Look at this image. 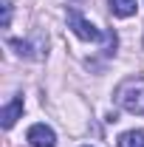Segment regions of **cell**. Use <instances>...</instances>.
Segmentation results:
<instances>
[{
    "label": "cell",
    "mask_w": 144,
    "mask_h": 147,
    "mask_svg": "<svg viewBox=\"0 0 144 147\" xmlns=\"http://www.w3.org/2000/svg\"><path fill=\"white\" fill-rule=\"evenodd\" d=\"M116 105L124 108L127 113L144 116V79L141 76H130L116 88Z\"/></svg>",
    "instance_id": "cell-1"
},
{
    "label": "cell",
    "mask_w": 144,
    "mask_h": 147,
    "mask_svg": "<svg viewBox=\"0 0 144 147\" xmlns=\"http://www.w3.org/2000/svg\"><path fill=\"white\" fill-rule=\"evenodd\" d=\"M68 28H71L79 40H85V42H96V40H102V31H99L90 20L82 17L79 9H68Z\"/></svg>",
    "instance_id": "cell-2"
},
{
    "label": "cell",
    "mask_w": 144,
    "mask_h": 147,
    "mask_svg": "<svg viewBox=\"0 0 144 147\" xmlns=\"http://www.w3.org/2000/svg\"><path fill=\"white\" fill-rule=\"evenodd\" d=\"M26 139H28L31 147H54L57 144V136L48 125H31L28 133H26Z\"/></svg>",
    "instance_id": "cell-3"
},
{
    "label": "cell",
    "mask_w": 144,
    "mask_h": 147,
    "mask_svg": "<svg viewBox=\"0 0 144 147\" xmlns=\"http://www.w3.org/2000/svg\"><path fill=\"white\" fill-rule=\"evenodd\" d=\"M20 116H23V96H14L6 108H3V113H0V119H3V127H14V122H17Z\"/></svg>",
    "instance_id": "cell-4"
},
{
    "label": "cell",
    "mask_w": 144,
    "mask_h": 147,
    "mask_svg": "<svg viewBox=\"0 0 144 147\" xmlns=\"http://www.w3.org/2000/svg\"><path fill=\"white\" fill-rule=\"evenodd\" d=\"M108 3H110V11H113L116 17H133L136 9H139L136 0H108Z\"/></svg>",
    "instance_id": "cell-5"
},
{
    "label": "cell",
    "mask_w": 144,
    "mask_h": 147,
    "mask_svg": "<svg viewBox=\"0 0 144 147\" xmlns=\"http://www.w3.org/2000/svg\"><path fill=\"white\" fill-rule=\"evenodd\" d=\"M116 147H144V133L141 130H127L119 136Z\"/></svg>",
    "instance_id": "cell-6"
},
{
    "label": "cell",
    "mask_w": 144,
    "mask_h": 147,
    "mask_svg": "<svg viewBox=\"0 0 144 147\" xmlns=\"http://www.w3.org/2000/svg\"><path fill=\"white\" fill-rule=\"evenodd\" d=\"M9 23H11V3H9V0H3V26L9 28Z\"/></svg>",
    "instance_id": "cell-7"
}]
</instances>
